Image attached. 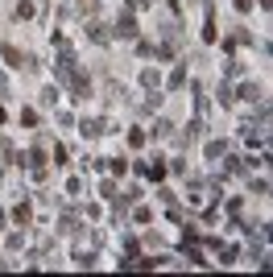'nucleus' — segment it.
<instances>
[{
  "label": "nucleus",
  "instance_id": "obj_2",
  "mask_svg": "<svg viewBox=\"0 0 273 277\" xmlns=\"http://www.w3.org/2000/svg\"><path fill=\"white\" fill-rule=\"evenodd\" d=\"M120 34L133 38V34H137V21H133V17H120Z\"/></svg>",
  "mask_w": 273,
  "mask_h": 277
},
{
  "label": "nucleus",
  "instance_id": "obj_1",
  "mask_svg": "<svg viewBox=\"0 0 273 277\" xmlns=\"http://www.w3.org/2000/svg\"><path fill=\"white\" fill-rule=\"evenodd\" d=\"M5 58H9V67H25V54L17 46H5Z\"/></svg>",
  "mask_w": 273,
  "mask_h": 277
}]
</instances>
